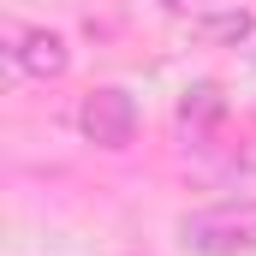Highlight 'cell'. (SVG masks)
Masks as SVG:
<instances>
[{"label": "cell", "mask_w": 256, "mask_h": 256, "mask_svg": "<svg viewBox=\"0 0 256 256\" xmlns=\"http://www.w3.org/2000/svg\"><path fill=\"white\" fill-rule=\"evenodd\" d=\"M202 36H214V42H244V36H250V12H214V18H202Z\"/></svg>", "instance_id": "5b68a950"}, {"label": "cell", "mask_w": 256, "mask_h": 256, "mask_svg": "<svg viewBox=\"0 0 256 256\" xmlns=\"http://www.w3.org/2000/svg\"><path fill=\"white\" fill-rule=\"evenodd\" d=\"M167 6H185V0H167Z\"/></svg>", "instance_id": "52a82bcc"}, {"label": "cell", "mask_w": 256, "mask_h": 256, "mask_svg": "<svg viewBox=\"0 0 256 256\" xmlns=\"http://www.w3.org/2000/svg\"><path fill=\"white\" fill-rule=\"evenodd\" d=\"M220 108H226V102H220V90H214V84H196V90H185V102H179V126L196 137L202 126H214V120H220Z\"/></svg>", "instance_id": "277c9868"}, {"label": "cell", "mask_w": 256, "mask_h": 256, "mask_svg": "<svg viewBox=\"0 0 256 256\" xmlns=\"http://www.w3.org/2000/svg\"><path fill=\"white\" fill-rule=\"evenodd\" d=\"M179 238L196 256H250L256 250V202H214L179 220Z\"/></svg>", "instance_id": "6da1fadb"}, {"label": "cell", "mask_w": 256, "mask_h": 256, "mask_svg": "<svg viewBox=\"0 0 256 256\" xmlns=\"http://www.w3.org/2000/svg\"><path fill=\"white\" fill-rule=\"evenodd\" d=\"M12 66L24 72V78H66V66H72V48H66V36L54 30H18V42H12Z\"/></svg>", "instance_id": "3957f363"}, {"label": "cell", "mask_w": 256, "mask_h": 256, "mask_svg": "<svg viewBox=\"0 0 256 256\" xmlns=\"http://www.w3.org/2000/svg\"><path fill=\"white\" fill-rule=\"evenodd\" d=\"M238 167H244V173H256V137L244 143V149H238Z\"/></svg>", "instance_id": "8992f818"}, {"label": "cell", "mask_w": 256, "mask_h": 256, "mask_svg": "<svg viewBox=\"0 0 256 256\" xmlns=\"http://www.w3.org/2000/svg\"><path fill=\"white\" fill-rule=\"evenodd\" d=\"M78 126H84V137H90L96 149H126L131 137H137V102H131L120 84H102V90L84 96Z\"/></svg>", "instance_id": "7a4b0ae2"}]
</instances>
